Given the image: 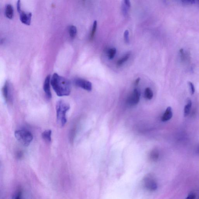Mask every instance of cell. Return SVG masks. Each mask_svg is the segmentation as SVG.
<instances>
[{
  "instance_id": "13",
  "label": "cell",
  "mask_w": 199,
  "mask_h": 199,
  "mask_svg": "<svg viewBox=\"0 0 199 199\" xmlns=\"http://www.w3.org/2000/svg\"><path fill=\"white\" fill-rule=\"evenodd\" d=\"M192 107V102L190 100H189L187 101V104H186L184 109V116L186 117L188 116L190 113L191 108Z\"/></svg>"
},
{
  "instance_id": "9",
  "label": "cell",
  "mask_w": 199,
  "mask_h": 199,
  "mask_svg": "<svg viewBox=\"0 0 199 199\" xmlns=\"http://www.w3.org/2000/svg\"><path fill=\"white\" fill-rule=\"evenodd\" d=\"M3 95L6 103L10 100V92L8 82L6 81L2 88Z\"/></svg>"
},
{
  "instance_id": "8",
  "label": "cell",
  "mask_w": 199,
  "mask_h": 199,
  "mask_svg": "<svg viewBox=\"0 0 199 199\" xmlns=\"http://www.w3.org/2000/svg\"><path fill=\"white\" fill-rule=\"evenodd\" d=\"M51 82V75H49L46 78L43 85V89L45 91L46 97L50 99L52 97L51 91L50 90V83Z\"/></svg>"
},
{
  "instance_id": "20",
  "label": "cell",
  "mask_w": 199,
  "mask_h": 199,
  "mask_svg": "<svg viewBox=\"0 0 199 199\" xmlns=\"http://www.w3.org/2000/svg\"><path fill=\"white\" fill-rule=\"evenodd\" d=\"M97 21H95L94 23H93L92 30H91L90 34V39L91 40H93V39H94L95 35V34L96 30H97Z\"/></svg>"
},
{
  "instance_id": "26",
  "label": "cell",
  "mask_w": 199,
  "mask_h": 199,
  "mask_svg": "<svg viewBox=\"0 0 199 199\" xmlns=\"http://www.w3.org/2000/svg\"><path fill=\"white\" fill-rule=\"evenodd\" d=\"M186 199H195V195L193 193L190 194Z\"/></svg>"
},
{
  "instance_id": "27",
  "label": "cell",
  "mask_w": 199,
  "mask_h": 199,
  "mask_svg": "<svg viewBox=\"0 0 199 199\" xmlns=\"http://www.w3.org/2000/svg\"><path fill=\"white\" fill-rule=\"evenodd\" d=\"M22 155V153L21 152H19L17 154V158H18V159L21 158Z\"/></svg>"
},
{
  "instance_id": "29",
  "label": "cell",
  "mask_w": 199,
  "mask_h": 199,
  "mask_svg": "<svg viewBox=\"0 0 199 199\" xmlns=\"http://www.w3.org/2000/svg\"><path fill=\"white\" fill-rule=\"evenodd\" d=\"M198 2L199 4V1H198Z\"/></svg>"
},
{
  "instance_id": "10",
  "label": "cell",
  "mask_w": 199,
  "mask_h": 199,
  "mask_svg": "<svg viewBox=\"0 0 199 199\" xmlns=\"http://www.w3.org/2000/svg\"><path fill=\"white\" fill-rule=\"evenodd\" d=\"M173 113L172 108L171 107H167L165 113L162 116V120L163 122H166L171 119Z\"/></svg>"
},
{
  "instance_id": "15",
  "label": "cell",
  "mask_w": 199,
  "mask_h": 199,
  "mask_svg": "<svg viewBox=\"0 0 199 199\" xmlns=\"http://www.w3.org/2000/svg\"><path fill=\"white\" fill-rule=\"evenodd\" d=\"M22 191L20 188H18L15 191L12 197V199H22Z\"/></svg>"
},
{
  "instance_id": "22",
  "label": "cell",
  "mask_w": 199,
  "mask_h": 199,
  "mask_svg": "<svg viewBox=\"0 0 199 199\" xmlns=\"http://www.w3.org/2000/svg\"><path fill=\"white\" fill-rule=\"evenodd\" d=\"M188 84L190 89L191 94L193 95L195 93V86H194L193 84L191 82H189Z\"/></svg>"
},
{
  "instance_id": "11",
  "label": "cell",
  "mask_w": 199,
  "mask_h": 199,
  "mask_svg": "<svg viewBox=\"0 0 199 199\" xmlns=\"http://www.w3.org/2000/svg\"><path fill=\"white\" fill-rule=\"evenodd\" d=\"M5 14L8 18L12 19L14 16V9L13 6L10 4L7 5L5 8Z\"/></svg>"
},
{
  "instance_id": "28",
  "label": "cell",
  "mask_w": 199,
  "mask_h": 199,
  "mask_svg": "<svg viewBox=\"0 0 199 199\" xmlns=\"http://www.w3.org/2000/svg\"><path fill=\"white\" fill-rule=\"evenodd\" d=\"M140 81V78H137V80H136L135 81V85H136V86H137V85H138L139 84V83Z\"/></svg>"
},
{
  "instance_id": "12",
  "label": "cell",
  "mask_w": 199,
  "mask_h": 199,
  "mask_svg": "<svg viewBox=\"0 0 199 199\" xmlns=\"http://www.w3.org/2000/svg\"><path fill=\"white\" fill-rule=\"evenodd\" d=\"M51 130L50 129H47L44 131L42 134V138L45 141L50 143L51 140Z\"/></svg>"
},
{
  "instance_id": "1",
  "label": "cell",
  "mask_w": 199,
  "mask_h": 199,
  "mask_svg": "<svg viewBox=\"0 0 199 199\" xmlns=\"http://www.w3.org/2000/svg\"><path fill=\"white\" fill-rule=\"evenodd\" d=\"M51 84L57 95L59 97L68 96L71 91L70 80L55 73L51 80Z\"/></svg>"
},
{
  "instance_id": "16",
  "label": "cell",
  "mask_w": 199,
  "mask_h": 199,
  "mask_svg": "<svg viewBox=\"0 0 199 199\" xmlns=\"http://www.w3.org/2000/svg\"><path fill=\"white\" fill-rule=\"evenodd\" d=\"M129 56H130V54H126L125 55L124 57L121 58V59L118 60L117 61V65L119 66H120L121 65H122L124 64L126 61H128V59H129Z\"/></svg>"
},
{
  "instance_id": "24",
  "label": "cell",
  "mask_w": 199,
  "mask_h": 199,
  "mask_svg": "<svg viewBox=\"0 0 199 199\" xmlns=\"http://www.w3.org/2000/svg\"><path fill=\"white\" fill-rule=\"evenodd\" d=\"M182 2L184 4L191 5L195 4V1L194 0H184L182 1Z\"/></svg>"
},
{
  "instance_id": "7",
  "label": "cell",
  "mask_w": 199,
  "mask_h": 199,
  "mask_svg": "<svg viewBox=\"0 0 199 199\" xmlns=\"http://www.w3.org/2000/svg\"><path fill=\"white\" fill-rule=\"evenodd\" d=\"M20 14V20L23 24L29 25L31 24L32 14L31 12H25L21 10Z\"/></svg>"
},
{
  "instance_id": "5",
  "label": "cell",
  "mask_w": 199,
  "mask_h": 199,
  "mask_svg": "<svg viewBox=\"0 0 199 199\" xmlns=\"http://www.w3.org/2000/svg\"><path fill=\"white\" fill-rule=\"evenodd\" d=\"M76 86L88 91H91L92 88V84L88 80L81 78L76 79L75 81Z\"/></svg>"
},
{
  "instance_id": "2",
  "label": "cell",
  "mask_w": 199,
  "mask_h": 199,
  "mask_svg": "<svg viewBox=\"0 0 199 199\" xmlns=\"http://www.w3.org/2000/svg\"><path fill=\"white\" fill-rule=\"evenodd\" d=\"M70 108V105L63 100H59L56 104V120L58 124L64 126L67 123L66 113Z\"/></svg>"
},
{
  "instance_id": "19",
  "label": "cell",
  "mask_w": 199,
  "mask_h": 199,
  "mask_svg": "<svg viewBox=\"0 0 199 199\" xmlns=\"http://www.w3.org/2000/svg\"><path fill=\"white\" fill-rule=\"evenodd\" d=\"M180 56H181V61H182V62H185V61H187V59H188L189 58V55H187V54H186V53L184 52V50L183 49H181V50L179 51Z\"/></svg>"
},
{
  "instance_id": "17",
  "label": "cell",
  "mask_w": 199,
  "mask_h": 199,
  "mask_svg": "<svg viewBox=\"0 0 199 199\" xmlns=\"http://www.w3.org/2000/svg\"><path fill=\"white\" fill-rule=\"evenodd\" d=\"M145 97L148 100H151L153 97V93L152 90L149 88H146L145 90Z\"/></svg>"
},
{
  "instance_id": "21",
  "label": "cell",
  "mask_w": 199,
  "mask_h": 199,
  "mask_svg": "<svg viewBox=\"0 0 199 199\" xmlns=\"http://www.w3.org/2000/svg\"><path fill=\"white\" fill-rule=\"evenodd\" d=\"M116 53V49L114 48L110 49L108 51V56L109 59H113Z\"/></svg>"
},
{
  "instance_id": "23",
  "label": "cell",
  "mask_w": 199,
  "mask_h": 199,
  "mask_svg": "<svg viewBox=\"0 0 199 199\" xmlns=\"http://www.w3.org/2000/svg\"><path fill=\"white\" fill-rule=\"evenodd\" d=\"M129 31L128 30L125 31L124 34V37L125 41L126 43H129Z\"/></svg>"
},
{
  "instance_id": "18",
  "label": "cell",
  "mask_w": 199,
  "mask_h": 199,
  "mask_svg": "<svg viewBox=\"0 0 199 199\" xmlns=\"http://www.w3.org/2000/svg\"><path fill=\"white\" fill-rule=\"evenodd\" d=\"M159 156L158 152L157 150H153L150 154V158L153 161H156L158 160Z\"/></svg>"
},
{
  "instance_id": "6",
  "label": "cell",
  "mask_w": 199,
  "mask_h": 199,
  "mask_svg": "<svg viewBox=\"0 0 199 199\" xmlns=\"http://www.w3.org/2000/svg\"><path fill=\"white\" fill-rule=\"evenodd\" d=\"M140 94L138 90H134L132 94L128 99V103L129 105L133 106L138 104L140 100Z\"/></svg>"
},
{
  "instance_id": "3",
  "label": "cell",
  "mask_w": 199,
  "mask_h": 199,
  "mask_svg": "<svg viewBox=\"0 0 199 199\" xmlns=\"http://www.w3.org/2000/svg\"><path fill=\"white\" fill-rule=\"evenodd\" d=\"M15 135L17 140L25 147L29 146L33 139V136L31 133L24 129L16 131Z\"/></svg>"
},
{
  "instance_id": "4",
  "label": "cell",
  "mask_w": 199,
  "mask_h": 199,
  "mask_svg": "<svg viewBox=\"0 0 199 199\" xmlns=\"http://www.w3.org/2000/svg\"><path fill=\"white\" fill-rule=\"evenodd\" d=\"M143 186L147 190L150 192H154L157 188V184L156 180L152 175H147L143 180Z\"/></svg>"
},
{
  "instance_id": "30",
  "label": "cell",
  "mask_w": 199,
  "mask_h": 199,
  "mask_svg": "<svg viewBox=\"0 0 199 199\" xmlns=\"http://www.w3.org/2000/svg\"></svg>"
},
{
  "instance_id": "14",
  "label": "cell",
  "mask_w": 199,
  "mask_h": 199,
  "mask_svg": "<svg viewBox=\"0 0 199 199\" xmlns=\"http://www.w3.org/2000/svg\"><path fill=\"white\" fill-rule=\"evenodd\" d=\"M69 35L72 39H74L76 35L77 30L76 27L72 25L69 27Z\"/></svg>"
},
{
  "instance_id": "25",
  "label": "cell",
  "mask_w": 199,
  "mask_h": 199,
  "mask_svg": "<svg viewBox=\"0 0 199 199\" xmlns=\"http://www.w3.org/2000/svg\"><path fill=\"white\" fill-rule=\"evenodd\" d=\"M17 10L18 12L22 10L21 7V2H20V1H17Z\"/></svg>"
}]
</instances>
